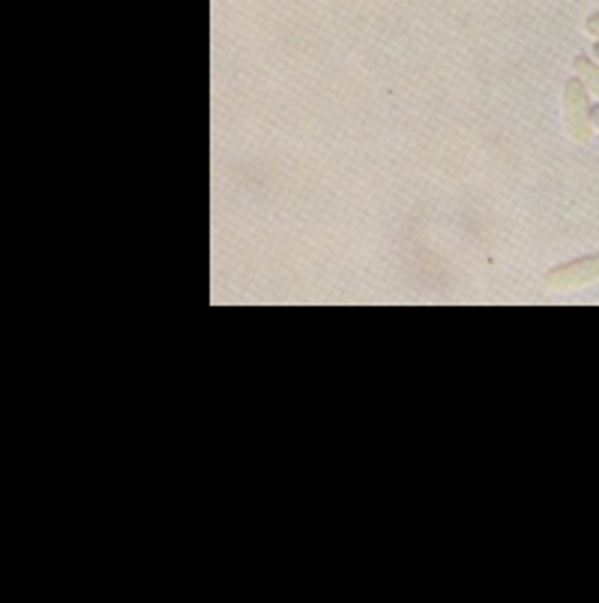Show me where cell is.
Wrapping results in <instances>:
<instances>
[{"label": "cell", "instance_id": "6da1fadb", "mask_svg": "<svg viewBox=\"0 0 599 603\" xmlns=\"http://www.w3.org/2000/svg\"><path fill=\"white\" fill-rule=\"evenodd\" d=\"M564 121L569 138H576L578 145H588L590 133V103H588V88L578 79H569L564 88Z\"/></svg>", "mask_w": 599, "mask_h": 603}, {"label": "cell", "instance_id": "7a4b0ae2", "mask_svg": "<svg viewBox=\"0 0 599 603\" xmlns=\"http://www.w3.org/2000/svg\"><path fill=\"white\" fill-rule=\"evenodd\" d=\"M599 280V255H585L576 262H566L545 274V285L554 292H569V288H581V285Z\"/></svg>", "mask_w": 599, "mask_h": 603}, {"label": "cell", "instance_id": "3957f363", "mask_svg": "<svg viewBox=\"0 0 599 603\" xmlns=\"http://www.w3.org/2000/svg\"><path fill=\"white\" fill-rule=\"evenodd\" d=\"M573 69H576V79L588 88L594 96H599V67L590 60V57H576V64H573Z\"/></svg>", "mask_w": 599, "mask_h": 603}, {"label": "cell", "instance_id": "277c9868", "mask_svg": "<svg viewBox=\"0 0 599 603\" xmlns=\"http://www.w3.org/2000/svg\"><path fill=\"white\" fill-rule=\"evenodd\" d=\"M585 27H588V34H594L599 39V12H594V15H590Z\"/></svg>", "mask_w": 599, "mask_h": 603}, {"label": "cell", "instance_id": "5b68a950", "mask_svg": "<svg viewBox=\"0 0 599 603\" xmlns=\"http://www.w3.org/2000/svg\"><path fill=\"white\" fill-rule=\"evenodd\" d=\"M590 126H594V129H599V105H594V109H590Z\"/></svg>", "mask_w": 599, "mask_h": 603}, {"label": "cell", "instance_id": "8992f818", "mask_svg": "<svg viewBox=\"0 0 599 603\" xmlns=\"http://www.w3.org/2000/svg\"><path fill=\"white\" fill-rule=\"evenodd\" d=\"M594 55H597V60H599V39H597V46H594Z\"/></svg>", "mask_w": 599, "mask_h": 603}]
</instances>
